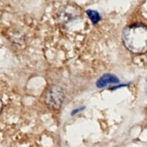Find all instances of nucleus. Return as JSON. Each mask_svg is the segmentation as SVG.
I'll return each instance as SVG.
<instances>
[{"mask_svg": "<svg viewBox=\"0 0 147 147\" xmlns=\"http://www.w3.org/2000/svg\"><path fill=\"white\" fill-rule=\"evenodd\" d=\"M122 40L129 51L135 54L147 52V27L141 24L127 26L123 31Z\"/></svg>", "mask_w": 147, "mask_h": 147, "instance_id": "obj_1", "label": "nucleus"}, {"mask_svg": "<svg viewBox=\"0 0 147 147\" xmlns=\"http://www.w3.org/2000/svg\"><path fill=\"white\" fill-rule=\"evenodd\" d=\"M64 99L63 89L57 85H53L49 88L46 95V104L49 107L59 109L62 105Z\"/></svg>", "mask_w": 147, "mask_h": 147, "instance_id": "obj_2", "label": "nucleus"}, {"mask_svg": "<svg viewBox=\"0 0 147 147\" xmlns=\"http://www.w3.org/2000/svg\"><path fill=\"white\" fill-rule=\"evenodd\" d=\"M119 82V80L116 76L111 74H105L97 80L96 85L97 88H102L110 84H117Z\"/></svg>", "mask_w": 147, "mask_h": 147, "instance_id": "obj_3", "label": "nucleus"}, {"mask_svg": "<svg viewBox=\"0 0 147 147\" xmlns=\"http://www.w3.org/2000/svg\"><path fill=\"white\" fill-rule=\"evenodd\" d=\"M86 13H87L88 16L90 18V20L91 21V22L94 24H96L98 22L100 21L101 16L99 15V13L97 11L94 10H88L86 11Z\"/></svg>", "mask_w": 147, "mask_h": 147, "instance_id": "obj_4", "label": "nucleus"}, {"mask_svg": "<svg viewBox=\"0 0 147 147\" xmlns=\"http://www.w3.org/2000/svg\"><path fill=\"white\" fill-rule=\"evenodd\" d=\"M83 108H84V107H81V108H77V109H75V110H73V111H72L71 115H74V114H76V113H78L79 111H80V110H83Z\"/></svg>", "mask_w": 147, "mask_h": 147, "instance_id": "obj_5", "label": "nucleus"}]
</instances>
